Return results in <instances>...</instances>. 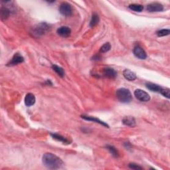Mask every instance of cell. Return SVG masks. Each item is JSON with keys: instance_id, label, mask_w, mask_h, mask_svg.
<instances>
[{"instance_id": "6da1fadb", "label": "cell", "mask_w": 170, "mask_h": 170, "mask_svg": "<svg viewBox=\"0 0 170 170\" xmlns=\"http://www.w3.org/2000/svg\"><path fill=\"white\" fill-rule=\"evenodd\" d=\"M42 162L47 168L51 169H59L63 164L60 157L51 153H46L42 157Z\"/></svg>"}, {"instance_id": "7a4b0ae2", "label": "cell", "mask_w": 170, "mask_h": 170, "mask_svg": "<svg viewBox=\"0 0 170 170\" xmlns=\"http://www.w3.org/2000/svg\"><path fill=\"white\" fill-rule=\"evenodd\" d=\"M116 97L122 103H129L132 100V94L129 90L121 88L116 91Z\"/></svg>"}, {"instance_id": "3957f363", "label": "cell", "mask_w": 170, "mask_h": 170, "mask_svg": "<svg viewBox=\"0 0 170 170\" xmlns=\"http://www.w3.org/2000/svg\"><path fill=\"white\" fill-rule=\"evenodd\" d=\"M49 25L46 24L45 23L43 24H39L37 26H36L33 30V34L34 36L35 37H39L44 35L46 32L49 30Z\"/></svg>"}, {"instance_id": "277c9868", "label": "cell", "mask_w": 170, "mask_h": 170, "mask_svg": "<svg viewBox=\"0 0 170 170\" xmlns=\"http://www.w3.org/2000/svg\"><path fill=\"white\" fill-rule=\"evenodd\" d=\"M60 13L65 17H69L72 14V8L71 6L67 2L62 3L59 7Z\"/></svg>"}, {"instance_id": "5b68a950", "label": "cell", "mask_w": 170, "mask_h": 170, "mask_svg": "<svg viewBox=\"0 0 170 170\" xmlns=\"http://www.w3.org/2000/svg\"><path fill=\"white\" fill-rule=\"evenodd\" d=\"M134 96L138 100L141 102H148L150 100V96L148 93L141 89H136L134 91Z\"/></svg>"}, {"instance_id": "8992f818", "label": "cell", "mask_w": 170, "mask_h": 170, "mask_svg": "<svg viewBox=\"0 0 170 170\" xmlns=\"http://www.w3.org/2000/svg\"><path fill=\"white\" fill-rule=\"evenodd\" d=\"M147 10L149 12H160L164 10V6L158 2H153L147 6Z\"/></svg>"}, {"instance_id": "52a82bcc", "label": "cell", "mask_w": 170, "mask_h": 170, "mask_svg": "<svg viewBox=\"0 0 170 170\" xmlns=\"http://www.w3.org/2000/svg\"><path fill=\"white\" fill-rule=\"evenodd\" d=\"M24 61V59L23 56H21L20 54L17 53H15L12 57V59L9 62L8 64L7 65V66H15V65H17L18 64L22 63Z\"/></svg>"}, {"instance_id": "ba28073f", "label": "cell", "mask_w": 170, "mask_h": 170, "mask_svg": "<svg viewBox=\"0 0 170 170\" xmlns=\"http://www.w3.org/2000/svg\"><path fill=\"white\" fill-rule=\"evenodd\" d=\"M134 55L140 59H146L147 58V54L140 46H136L133 50Z\"/></svg>"}, {"instance_id": "9c48e42d", "label": "cell", "mask_w": 170, "mask_h": 170, "mask_svg": "<svg viewBox=\"0 0 170 170\" xmlns=\"http://www.w3.org/2000/svg\"><path fill=\"white\" fill-rule=\"evenodd\" d=\"M57 34L63 37H68L71 35V29L66 26L61 27L57 29Z\"/></svg>"}, {"instance_id": "30bf717a", "label": "cell", "mask_w": 170, "mask_h": 170, "mask_svg": "<svg viewBox=\"0 0 170 170\" xmlns=\"http://www.w3.org/2000/svg\"><path fill=\"white\" fill-rule=\"evenodd\" d=\"M103 75L107 78L115 79L117 76V72L112 68H106L104 69Z\"/></svg>"}, {"instance_id": "8fae6325", "label": "cell", "mask_w": 170, "mask_h": 170, "mask_svg": "<svg viewBox=\"0 0 170 170\" xmlns=\"http://www.w3.org/2000/svg\"><path fill=\"white\" fill-rule=\"evenodd\" d=\"M123 75L126 80L130 81L135 80L137 78L136 75L132 71L129 70V69H125V70L123 71Z\"/></svg>"}, {"instance_id": "7c38bea8", "label": "cell", "mask_w": 170, "mask_h": 170, "mask_svg": "<svg viewBox=\"0 0 170 170\" xmlns=\"http://www.w3.org/2000/svg\"><path fill=\"white\" fill-rule=\"evenodd\" d=\"M35 103V97L32 93H28L25 97V104L27 106H31Z\"/></svg>"}, {"instance_id": "4fadbf2b", "label": "cell", "mask_w": 170, "mask_h": 170, "mask_svg": "<svg viewBox=\"0 0 170 170\" xmlns=\"http://www.w3.org/2000/svg\"><path fill=\"white\" fill-rule=\"evenodd\" d=\"M81 118H82L84 119V120H86L94 122H96V123H98V124H101V125H102V126H105V127L109 128V126L107 124H106L105 122H104L103 121L100 120H99V119H98V118H95V117L88 116H86V115H82V116H81Z\"/></svg>"}, {"instance_id": "5bb4252c", "label": "cell", "mask_w": 170, "mask_h": 170, "mask_svg": "<svg viewBox=\"0 0 170 170\" xmlns=\"http://www.w3.org/2000/svg\"><path fill=\"white\" fill-rule=\"evenodd\" d=\"M122 122L126 126L134 127L136 126V120H135L134 118L132 116H126L122 120Z\"/></svg>"}, {"instance_id": "9a60e30c", "label": "cell", "mask_w": 170, "mask_h": 170, "mask_svg": "<svg viewBox=\"0 0 170 170\" xmlns=\"http://www.w3.org/2000/svg\"><path fill=\"white\" fill-rule=\"evenodd\" d=\"M146 86L147 88H148L149 90L153 92H160V90L161 88V87L159 86L156 84H153L152 83H148L146 84Z\"/></svg>"}, {"instance_id": "2e32d148", "label": "cell", "mask_w": 170, "mask_h": 170, "mask_svg": "<svg viewBox=\"0 0 170 170\" xmlns=\"http://www.w3.org/2000/svg\"><path fill=\"white\" fill-rule=\"evenodd\" d=\"M51 136L53 137V139H55V140H57V141H59V142H63L64 143V144H70V141L68 140L67 138H65V137L63 136H62L60 134H51Z\"/></svg>"}, {"instance_id": "e0dca14e", "label": "cell", "mask_w": 170, "mask_h": 170, "mask_svg": "<svg viewBox=\"0 0 170 170\" xmlns=\"http://www.w3.org/2000/svg\"><path fill=\"white\" fill-rule=\"evenodd\" d=\"M128 7L130 9L134 11H136V12H142V11L144 10V6L140 4H136V3L130 4L128 6Z\"/></svg>"}, {"instance_id": "ac0fdd59", "label": "cell", "mask_w": 170, "mask_h": 170, "mask_svg": "<svg viewBox=\"0 0 170 170\" xmlns=\"http://www.w3.org/2000/svg\"><path fill=\"white\" fill-rule=\"evenodd\" d=\"M52 68L53 69V71H55L59 76L63 77L65 76V72L63 68L57 66V65H53L52 66Z\"/></svg>"}, {"instance_id": "d6986e66", "label": "cell", "mask_w": 170, "mask_h": 170, "mask_svg": "<svg viewBox=\"0 0 170 170\" xmlns=\"http://www.w3.org/2000/svg\"><path fill=\"white\" fill-rule=\"evenodd\" d=\"M99 22V17L98 15L94 13L92 15V17H91V20L90 22V27L91 28H93L95 25H97Z\"/></svg>"}, {"instance_id": "ffe728a7", "label": "cell", "mask_w": 170, "mask_h": 170, "mask_svg": "<svg viewBox=\"0 0 170 170\" xmlns=\"http://www.w3.org/2000/svg\"><path fill=\"white\" fill-rule=\"evenodd\" d=\"M10 10L7 7H2L1 8V18L2 19H6L9 16Z\"/></svg>"}, {"instance_id": "44dd1931", "label": "cell", "mask_w": 170, "mask_h": 170, "mask_svg": "<svg viewBox=\"0 0 170 170\" xmlns=\"http://www.w3.org/2000/svg\"><path fill=\"white\" fill-rule=\"evenodd\" d=\"M106 148L109 150L110 152L112 153V155H113L114 157H117L119 156L118 152L117 151V150L116 149L114 146H107Z\"/></svg>"}, {"instance_id": "7402d4cb", "label": "cell", "mask_w": 170, "mask_h": 170, "mask_svg": "<svg viewBox=\"0 0 170 170\" xmlns=\"http://www.w3.org/2000/svg\"><path fill=\"white\" fill-rule=\"evenodd\" d=\"M160 93L161 94L165 97H166L167 98H170V90L169 88H164V87H161Z\"/></svg>"}, {"instance_id": "603a6c76", "label": "cell", "mask_w": 170, "mask_h": 170, "mask_svg": "<svg viewBox=\"0 0 170 170\" xmlns=\"http://www.w3.org/2000/svg\"><path fill=\"white\" fill-rule=\"evenodd\" d=\"M170 33V30L169 29H161L160 31H157L156 32L157 35L158 37H164L166 35H168Z\"/></svg>"}, {"instance_id": "cb8c5ba5", "label": "cell", "mask_w": 170, "mask_h": 170, "mask_svg": "<svg viewBox=\"0 0 170 170\" xmlns=\"http://www.w3.org/2000/svg\"><path fill=\"white\" fill-rule=\"evenodd\" d=\"M111 49V45L110 42H106L104 43L101 48H100V51L102 53H106L108 51H109Z\"/></svg>"}, {"instance_id": "d4e9b609", "label": "cell", "mask_w": 170, "mask_h": 170, "mask_svg": "<svg viewBox=\"0 0 170 170\" xmlns=\"http://www.w3.org/2000/svg\"><path fill=\"white\" fill-rule=\"evenodd\" d=\"M129 167L130 168H132V169H142V168L140 167V165H138V164H129Z\"/></svg>"}]
</instances>
